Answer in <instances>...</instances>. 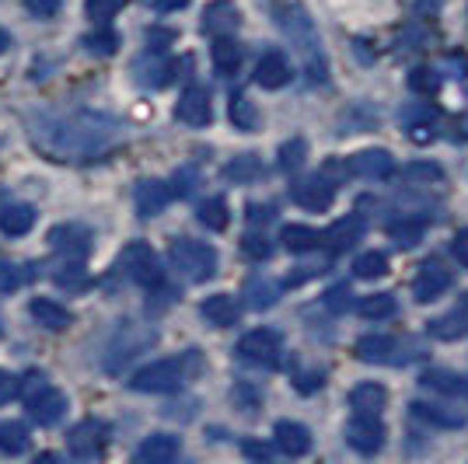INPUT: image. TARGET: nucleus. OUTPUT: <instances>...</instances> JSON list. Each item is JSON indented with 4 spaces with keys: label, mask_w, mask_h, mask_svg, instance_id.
<instances>
[{
    "label": "nucleus",
    "mask_w": 468,
    "mask_h": 464,
    "mask_svg": "<svg viewBox=\"0 0 468 464\" xmlns=\"http://www.w3.org/2000/svg\"><path fill=\"white\" fill-rule=\"evenodd\" d=\"M119 140V122L101 112H59V116H42L32 126V143L39 154L59 164H80L95 161L105 151H112Z\"/></svg>",
    "instance_id": "f257e3e1"
},
{
    "label": "nucleus",
    "mask_w": 468,
    "mask_h": 464,
    "mask_svg": "<svg viewBox=\"0 0 468 464\" xmlns=\"http://www.w3.org/2000/svg\"><path fill=\"white\" fill-rule=\"evenodd\" d=\"M196 367V353H186V356H172V360H157V364H147L133 374V391H144V395H168V391H178L182 381L189 377V370Z\"/></svg>",
    "instance_id": "f03ea898"
},
{
    "label": "nucleus",
    "mask_w": 468,
    "mask_h": 464,
    "mask_svg": "<svg viewBox=\"0 0 468 464\" xmlns=\"http://www.w3.org/2000/svg\"><path fill=\"white\" fill-rule=\"evenodd\" d=\"M172 266H176L189 283H207L217 276V252L214 245L196 241V237H176L172 241Z\"/></svg>",
    "instance_id": "7ed1b4c3"
},
{
    "label": "nucleus",
    "mask_w": 468,
    "mask_h": 464,
    "mask_svg": "<svg viewBox=\"0 0 468 464\" xmlns=\"http://www.w3.org/2000/svg\"><path fill=\"white\" fill-rule=\"evenodd\" d=\"M21 398H25V408H28V416L36 419L39 426H53L63 419V412H67V395L57 391V387L49 385L46 377L39 374H32L25 387H21Z\"/></svg>",
    "instance_id": "20e7f679"
},
{
    "label": "nucleus",
    "mask_w": 468,
    "mask_h": 464,
    "mask_svg": "<svg viewBox=\"0 0 468 464\" xmlns=\"http://www.w3.org/2000/svg\"><path fill=\"white\" fill-rule=\"evenodd\" d=\"M119 269L126 272L133 283L140 287H161V279H165V269H161V258L154 255L151 245H144V241H130L122 252H119Z\"/></svg>",
    "instance_id": "39448f33"
},
{
    "label": "nucleus",
    "mask_w": 468,
    "mask_h": 464,
    "mask_svg": "<svg viewBox=\"0 0 468 464\" xmlns=\"http://www.w3.org/2000/svg\"><path fill=\"white\" fill-rule=\"evenodd\" d=\"M283 28H287V36L297 42V49H301V57H304L308 78L312 80L325 78V57H322V49H318V36H314L312 21L304 18L301 11H291V15H283Z\"/></svg>",
    "instance_id": "423d86ee"
},
{
    "label": "nucleus",
    "mask_w": 468,
    "mask_h": 464,
    "mask_svg": "<svg viewBox=\"0 0 468 464\" xmlns=\"http://www.w3.org/2000/svg\"><path fill=\"white\" fill-rule=\"evenodd\" d=\"M280 353H283V343L273 329H255L238 339V356L245 364H255V367H276Z\"/></svg>",
    "instance_id": "0eeeda50"
},
{
    "label": "nucleus",
    "mask_w": 468,
    "mask_h": 464,
    "mask_svg": "<svg viewBox=\"0 0 468 464\" xmlns=\"http://www.w3.org/2000/svg\"><path fill=\"white\" fill-rule=\"evenodd\" d=\"M346 444L356 454H378L385 447V423L374 412H356L346 423Z\"/></svg>",
    "instance_id": "6e6552de"
},
{
    "label": "nucleus",
    "mask_w": 468,
    "mask_h": 464,
    "mask_svg": "<svg viewBox=\"0 0 468 464\" xmlns=\"http://www.w3.org/2000/svg\"><path fill=\"white\" fill-rule=\"evenodd\" d=\"M451 283H454V276L451 269H444L437 258H427L420 272H416V279H412V297L420 301V304H430V301H437V297H444L451 290Z\"/></svg>",
    "instance_id": "1a4fd4ad"
},
{
    "label": "nucleus",
    "mask_w": 468,
    "mask_h": 464,
    "mask_svg": "<svg viewBox=\"0 0 468 464\" xmlns=\"http://www.w3.org/2000/svg\"><path fill=\"white\" fill-rule=\"evenodd\" d=\"M291 199L297 203V206H304V210L322 213V210H329L332 206V199H335V185H332L325 174H322V178H318V174H314V178H301V182H293Z\"/></svg>",
    "instance_id": "9d476101"
},
{
    "label": "nucleus",
    "mask_w": 468,
    "mask_h": 464,
    "mask_svg": "<svg viewBox=\"0 0 468 464\" xmlns=\"http://www.w3.org/2000/svg\"><path fill=\"white\" fill-rule=\"evenodd\" d=\"M178 122H186V126H207L210 119H214V105H210V91L207 88H199V84H193V88H186L182 91V98H178V109H176Z\"/></svg>",
    "instance_id": "9b49d317"
},
{
    "label": "nucleus",
    "mask_w": 468,
    "mask_h": 464,
    "mask_svg": "<svg viewBox=\"0 0 468 464\" xmlns=\"http://www.w3.org/2000/svg\"><path fill=\"white\" fill-rule=\"evenodd\" d=\"M67 447H70V454L80 458V461H91L98 458L101 450H105V426L95 423V419H84L70 429V437H67Z\"/></svg>",
    "instance_id": "f8f14e48"
},
{
    "label": "nucleus",
    "mask_w": 468,
    "mask_h": 464,
    "mask_svg": "<svg viewBox=\"0 0 468 464\" xmlns=\"http://www.w3.org/2000/svg\"><path fill=\"white\" fill-rule=\"evenodd\" d=\"M346 172L356 174V178H371V182H381L395 172V157L381 147H371V151H360L346 161Z\"/></svg>",
    "instance_id": "ddd939ff"
},
{
    "label": "nucleus",
    "mask_w": 468,
    "mask_h": 464,
    "mask_svg": "<svg viewBox=\"0 0 468 464\" xmlns=\"http://www.w3.org/2000/svg\"><path fill=\"white\" fill-rule=\"evenodd\" d=\"M430 335L441 339V343H454V339L468 335V293L448 311V314H441V318L430 322Z\"/></svg>",
    "instance_id": "4468645a"
},
{
    "label": "nucleus",
    "mask_w": 468,
    "mask_h": 464,
    "mask_svg": "<svg viewBox=\"0 0 468 464\" xmlns=\"http://www.w3.org/2000/svg\"><path fill=\"white\" fill-rule=\"evenodd\" d=\"M178 454H182V444H178V437H172V433H151L137 447L140 464H172Z\"/></svg>",
    "instance_id": "2eb2a0df"
},
{
    "label": "nucleus",
    "mask_w": 468,
    "mask_h": 464,
    "mask_svg": "<svg viewBox=\"0 0 468 464\" xmlns=\"http://www.w3.org/2000/svg\"><path fill=\"white\" fill-rule=\"evenodd\" d=\"M273 440H276V447H280L283 454H291V458H304V454L312 450V433H308V426L291 423V419L276 423Z\"/></svg>",
    "instance_id": "dca6fc26"
},
{
    "label": "nucleus",
    "mask_w": 468,
    "mask_h": 464,
    "mask_svg": "<svg viewBox=\"0 0 468 464\" xmlns=\"http://www.w3.org/2000/svg\"><path fill=\"white\" fill-rule=\"evenodd\" d=\"M402 126L416 143H430L437 136V109L433 105H412L402 112Z\"/></svg>",
    "instance_id": "f3484780"
},
{
    "label": "nucleus",
    "mask_w": 468,
    "mask_h": 464,
    "mask_svg": "<svg viewBox=\"0 0 468 464\" xmlns=\"http://www.w3.org/2000/svg\"><path fill=\"white\" fill-rule=\"evenodd\" d=\"M291 80V63L283 53H266V57L259 59V67H255V84L259 88H266V91H276V88H283Z\"/></svg>",
    "instance_id": "a211bd4d"
},
{
    "label": "nucleus",
    "mask_w": 468,
    "mask_h": 464,
    "mask_svg": "<svg viewBox=\"0 0 468 464\" xmlns=\"http://www.w3.org/2000/svg\"><path fill=\"white\" fill-rule=\"evenodd\" d=\"M49 245L63 252L67 258H80V255H88L91 248V234L78 227V224H67V227H53L49 231Z\"/></svg>",
    "instance_id": "6ab92c4d"
},
{
    "label": "nucleus",
    "mask_w": 468,
    "mask_h": 464,
    "mask_svg": "<svg viewBox=\"0 0 468 464\" xmlns=\"http://www.w3.org/2000/svg\"><path fill=\"white\" fill-rule=\"evenodd\" d=\"M199 314H203L214 329H231L234 322H238V314H241V308H238V301H234L231 293H214V297H207V301L199 304Z\"/></svg>",
    "instance_id": "aec40b11"
},
{
    "label": "nucleus",
    "mask_w": 468,
    "mask_h": 464,
    "mask_svg": "<svg viewBox=\"0 0 468 464\" xmlns=\"http://www.w3.org/2000/svg\"><path fill=\"white\" fill-rule=\"evenodd\" d=\"M353 353H356V360H364V364H395L399 356V343L391 339V335H364L356 346H353Z\"/></svg>",
    "instance_id": "412c9836"
},
{
    "label": "nucleus",
    "mask_w": 468,
    "mask_h": 464,
    "mask_svg": "<svg viewBox=\"0 0 468 464\" xmlns=\"http://www.w3.org/2000/svg\"><path fill=\"white\" fill-rule=\"evenodd\" d=\"M360 237H364V216H356V213L343 216V220H335L329 231H325V241H329L332 252H346V248H353Z\"/></svg>",
    "instance_id": "4be33fe9"
},
{
    "label": "nucleus",
    "mask_w": 468,
    "mask_h": 464,
    "mask_svg": "<svg viewBox=\"0 0 468 464\" xmlns=\"http://www.w3.org/2000/svg\"><path fill=\"white\" fill-rule=\"evenodd\" d=\"M238 28V7H234L231 0H214V4H207V11H203V32H210V36H228Z\"/></svg>",
    "instance_id": "5701e85b"
},
{
    "label": "nucleus",
    "mask_w": 468,
    "mask_h": 464,
    "mask_svg": "<svg viewBox=\"0 0 468 464\" xmlns=\"http://www.w3.org/2000/svg\"><path fill=\"white\" fill-rule=\"evenodd\" d=\"M32 227H36V210L28 203H7L0 210V231L7 234V237H21Z\"/></svg>",
    "instance_id": "b1692460"
},
{
    "label": "nucleus",
    "mask_w": 468,
    "mask_h": 464,
    "mask_svg": "<svg viewBox=\"0 0 468 464\" xmlns=\"http://www.w3.org/2000/svg\"><path fill=\"white\" fill-rule=\"evenodd\" d=\"M172 203V189L165 182H140L137 185V213L140 216H157Z\"/></svg>",
    "instance_id": "393cba45"
},
{
    "label": "nucleus",
    "mask_w": 468,
    "mask_h": 464,
    "mask_svg": "<svg viewBox=\"0 0 468 464\" xmlns=\"http://www.w3.org/2000/svg\"><path fill=\"white\" fill-rule=\"evenodd\" d=\"M28 311H32V318L39 322L42 329H49V332H63L70 325V311L63 308V304H57V301H49V297H36V301L28 304Z\"/></svg>",
    "instance_id": "a878e982"
},
{
    "label": "nucleus",
    "mask_w": 468,
    "mask_h": 464,
    "mask_svg": "<svg viewBox=\"0 0 468 464\" xmlns=\"http://www.w3.org/2000/svg\"><path fill=\"white\" fill-rule=\"evenodd\" d=\"M412 416L416 419H423L430 426H444V429H458V426H465V416L462 412H454L448 406H433V402H412Z\"/></svg>",
    "instance_id": "bb28decb"
},
{
    "label": "nucleus",
    "mask_w": 468,
    "mask_h": 464,
    "mask_svg": "<svg viewBox=\"0 0 468 464\" xmlns=\"http://www.w3.org/2000/svg\"><path fill=\"white\" fill-rule=\"evenodd\" d=\"M385 402H388V391H385V385H374V381H364L350 391V408H356V412H374L378 416L385 408Z\"/></svg>",
    "instance_id": "cd10ccee"
},
{
    "label": "nucleus",
    "mask_w": 468,
    "mask_h": 464,
    "mask_svg": "<svg viewBox=\"0 0 468 464\" xmlns=\"http://www.w3.org/2000/svg\"><path fill=\"white\" fill-rule=\"evenodd\" d=\"M280 241H283V248L287 252H312V248H318L322 241H325V234H318L314 227H304V224H287L283 227V234H280Z\"/></svg>",
    "instance_id": "c85d7f7f"
},
{
    "label": "nucleus",
    "mask_w": 468,
    "mask_h": 464,
    "mask_svg": "<svg viewBox=\"0 0 468 464\" xmlns=\"http://www.w3.org/2000/svg\"><path fill=\"white\" fill-rule=\"evenodd\" d=\"M427 387L441 391V395H451V398H468V377L462 374H451V370H427L420 377Z\"/></svg>",
    "instance_id": "c756f323"
},
{
    "label": "nucleus",
    "mask_w": 468,
    "mask_h": 464,
    "mask_svg": "<svg viewBox=\"0 0 468 464\" xmlns=\"http://www.w3.org/2000/svg\"><path fill=\"white\" fill-rule=\"evenodd\" d=\"M210 57H214V70L217 74H224V78H231L234 70L241 67V46L228 36H217L214 49H210Z\"/></svg>",
    "instance_id": "7c9ffc66"
},
{
    "label": "nucleus",
    "mask_w": 468,
    "mask_h": 464,
    "mask_svg": "<svg viewBox=\"0 0 468 464\" xmlns=\"http://www.w3.org/2000/svg\"><path fill=\"white\" fill-rule=\"evenodd\" d=\"M356 311H360L364 318H371V322H385V318H395L399 301H395L391 293H367V297H360Z\"/></svg>",
    "instance_id": "2f4dec72"
},
{
    "label": "nucleus",
    "mask_w": 468,
    "mask_h": 464,
    "mask_svg": "<svg viewBox=\"0 0 468 464\" xmlns=\"http://www.w3.org/2000/svg\"><path fill=\"white\" fill-rule=\"evenodd\" d=\"M423 231H427V224L420 216H402V220H391L388 224V237L395 245H402V248H412L423 237Z\"/></svg>",
    "instance_id": "473e14b6"
},
{
    "label": "nucleus",
    "mask_w": 468,
    "mask_h": 464,
    "mask_svg": "<svg viewBox=\"0 0 468 464\" xmlns=\"http://www.w3.org/2000/svg\"><path fill=\"white\" fill-rule=\"evenodd\" d=\"M245 297H249V308H255V311L273 308L276 297H280V287L270 283L266 276H252V279L245 283Z\"/></svg>",
    "instance_id": "72a5a7b5"
},
{
    "label": "nucleus",
    "mask_w": 468,
    "mask_h": 464,
    "mask_svg": "<svg viewBox=\"0 0 468 464\" xmlns=\"http://www.w3.org/2000/svg\"><path fill=\"white\" fill-rule=\"evenodd\" d=\"M224 178H231V182H238V185H249V182H255V178H262V161H259L255 154L234 157L231 164L224 168Z\"/></svg>",
    "instance_id": "f704fd0d"
},
{
    "label": "nucleus",
    "mask_w": 468,
    "mask_h": 464,
    "mask_svg": "<svg viewBox=\"0 0 468 464\" xmlns=\"http://www.w3.org/2000/svg\"><path fill=\"white\" fill-rule=\"evenodd\" d=\"M28 450V429L21 423H0V454H11V458H18Z\"/></svg>",
    "instance_id": "c9c22d12"
},
{
    "label": "nucleus",
    "mask_w": 468,
    "mask_h": 464,
    "mask_svg": "<svg viewBox=\"0 0 468 464\" xmlns=\"http://www.w3.org/2000/svg\"><path fill=\"white\" fill-rule=\"evenodd\" d=\"M231 122L234 130H241V133H252L255 126H259V112H255V105L245 95L231 98Z\"/></svg>",
    "instance_id": "e433bc0d"
},
{
    "label": "nucleus",
    "mask_w": 468,
    "mask_h": 464,
    "mask_svg": "<svg viewBox=\"0 0 468 464\" xmlns=\"http://www.w3.org/2000/svg\"><path fill=\"white\" fill-rule=\"evenodd\" d=\"M385 272H388V255H381V252H364L353 262V276H356V279H378V276H385Z\"/></svg>",
    "instance_id": "4c0bfd02"
},
{
    "label": "nucleus",
    "mask_w": 468,
    "mask_h": 464,
    "mask_svg": "<svg viewBox=\"0 0 468 464\" xmlns=\"http://www.w3.org/2000/svg\"><path fill=\"white\" fill-rule=\"evenodd\" d=\"M196 216H199L203 227L224 231V227H228V203H224V199H207V203L196 210Z\"/></svg>",
    "instance_id": "58836bf2"
},
{
    "label": "nucleus",
    "mask_w": 468,
    "mask_h": 464,
    "mask_svg": "<svg viewBox=\"0 0 468 464\" xmlns=\"http://www.w3.org/2000/svg\"><path fill=\"white\" fill-rule=\"evenodd\" d=\"M53 279H57L59 287H67V290H80V287H88V276H84V269L78 266V258H67V262L53 272Z\"/></svg>",
    "instance_id": "ea45409f"
},
{
    "label": "nucleus",
    "mask_w": 468,
    "mask_h": 464,
    "mask_svg": "<svg viewBox=\"0 0 468 464\" xmlns=\"http://www.w3.org/2000/svg\"><path fill=\"white\" fill-rule=\"evenodd\" d=\"M437 88H441V74H437V70L416 67L410 74V91H416V95H433Z\"/></svg>",
    "instance_id": "a19ab883"
},
{
    "label": "nucleus",
    "mask_w": 468,
    "mask_h": 464,
    "mask_svg": "<svg viewBox=\"0 0 468 464\" xmlns=\"http://www.w3.org/2000/svg\"><path fill=\"white\" fill-rule=\"evenodd\" d=\"M84 46H88V53H98V57H109V53H116L119 36L112 32V28H101V32H95V36H88V39H84Z\"/></svg>",
    "instance_id": "79ce46f5"
},
{
    "label": "nucleus",
    "mask_w": 468,
    "mask_h": 464,
    "mask_svg": "<svg viewBox=\"0 0 468 464\" xmlns=\"http://www.w3.org/2000/svg\"><path fill=\"white\" fill-rule=\"evenodd\" d=\"M304 154H308L304 140H291V143H283V147H280V168H283V172L301 168V164H304Z\"/></svg>",
    "instance_id": "37998d69"
},
{
    "label": "nucleus",
    "mask_w": 468,
    "mask_h": 464,
    "mask_svg": "<svg viewBox=\"0 0 468 464\" xmlns=\"http://www.w3.org/2000/svg\"><path fill=\"white\" fill-rule=\"evenodd\" d=\"M241 252L255 258V262H262V258H270L273 255V245H270V237H262V234H249V237H241Z\"/></svg>",
    "instance_id": "c03bdc74"
},
{
    "label": "nucleus",
    "mask_w": 468,
    "mask_h": 464,
    "mask_svg": "<svg viewBox=\"0 0 468 464\" xmlns=\"http://www.w3.org/2000/svg\"><path fill=\"white\" fill-rule=\"evenodd\" d=\"M126 0H88V18L105 25L109 18H116V11L122 7Z\"/></svg>",
    "instance_id": "a18cd8bd"
},
{
    "label": "nucleus",
    "mask_w": 468,
    "mask_h": 464,
    "mask_svg": "<svg viewBox=\"0 0 468 464\" xmlns=\"http://www.w3.org/2000/svg\"><path fill=\"white\" fill-rule=\"evenodd\" d=\"M25 283V276H21L18 266H11V262H0V297L4 293H15Z\"/></svg>",
    "instance_id": "49530a36"
},
{
    "label": "nucleus",
    "mask_w": 468,
    "mask_h": 464,
    "mask_svg": "<svg viewBox=\"0 0 468 464\" xmlns=\"http://www.w3.org/2000/svg\"><path fill=\"white\" fill-rule=\"evenodd\" d=\"M25 7H28L36 18H53L59 11V0H25Z\"/></svg>",
    "instance_id": "de8ad7c7"
},
{
    "label": "nucleus",
    "mask_w": 468,
    "mask_h": 464,
    "mask_svg": "<svg viewBox=\"0 0 468 464\" xmlns=\"http://www.w3.org/2000/svg\"><path fill=\"white\" fill-rule=\"evenodd\" d=\"M15 395H18V377H11L7 370H0V406L11 402Z\"/></svg>",
    "instance_id": "09e8293b"
},
{
    "label": "nucleus",
    "mask_w": 468,
    "mask_h": 464,
    "mask_svg": "<svg viewBox=\"0 0 468 464\" xmlns=\"http://www.w3.org/2000/svg\"><path fill=\"white\" fill-rule=\"evenodd\" d=\"M406 178H433V182H441V178H444V172H441L437 164H410Z\"/></svg>",
    "instance_id": "8fccbe9b"
},
{
    "label": "nucleus",
    "mask_w": 468,
    "mask_h": 464,
    "mask_svg": "<svg viewBox=\"0 0 468 464\" xmlns=\"http://www.w3.org/2000/svg\"><path fill=\"white\" fill-rule=\"evenodd\" d=\"M325 304H329L332 311H346L350 308V290H346V287H335V290L325 293Z\"/></svg>",
    "instance_id": "3c124183"
},
{
    "label": "nucleus",
    "mask_w": 468,
    "mask_h": 464,
    "mask_svg": "<svg viewBox=\"0 0 468 464\" xmlns=\"http://www.w3.org/2000/svg\"><path fill=\"white\" fill-rule=\"evenodd\" d=\"M451 252H454V258L462 262L468 269V231H458L454 234V241H451Z\"/></svg>",
    "instance_id": "603ef678"
},
{
    "label": "nucleus",
    "mask_w": 468,
    "mask_h": 464,
    "mask_svg": "<svg viewBox=\"0 0 468 464\" xmlns=\"http://www.w3.org/2000/svg\"><path fill=\"white\" fill-rule=\"evenodd\" d=\"M241 450H245L249 458H259V461H266V458H270V447H266V444H255V440H249V444L241 447Z\"/></svg>",
    "instance_id": "864d4df0"
},
{
    "label": "nucleus",
    "mask_w": 468,
    "mask_h": 464,
    "mask_svg": "<svg viewBox=\"0 0 468 464\" xmlns=\"http://www.w3.org/2000/svg\"><path fill=\"white\" fill-rule=\"evenodd\" d=\"M293 385L301 387V391H314V387H322V374H304V377H297Z\"/></svg>",
    "instance_id": "5fc2aeb1"
},
{
    "label": "nucleus",
    "mask_w": 468,
    "mask_h": 464,
    "mask_svg": "<svg viewBox=\"0 0 468 464\" xmlns=\"http://www.w3.org/2000/svg\"><path fill=\"white\" fill-rule=\"evenodd\" d=\"M249 220H273V206H249Z\"/></svg>",
    "instance_id": "6e6d98bb"
},
{
    "label": "nucleus",
    "mask_w": 468,
    "mask_h": 464,
    "mask_svg": "<svg viewBox=\"0 0 468 464\" xmlns=\"http://www.w3.org/2000/svg\"><path fill=\"white\" fill-rule=\"evenodd\" d=\"M186 4H189V0H157L161 11H178V7H186Z\"/></svg>",
    "instance_id": "4d7b16f0"
},
{
    "label": "nucleus",
    "mask_w": 468,
    "mask_h": 464,
    "mask_svg": "<svg viewBox=\"0 0 468 464\" xmlns=\"http://www.w3.org/2000/svg\"><path fill=\"white\" fill-rule=\"evenodd\" d=\"M7 46H11V36H7V32H4V28H0V53H4V49H7Z\"/></svg>",
    "instance_id": "13d9d810"
}]
</instances>
